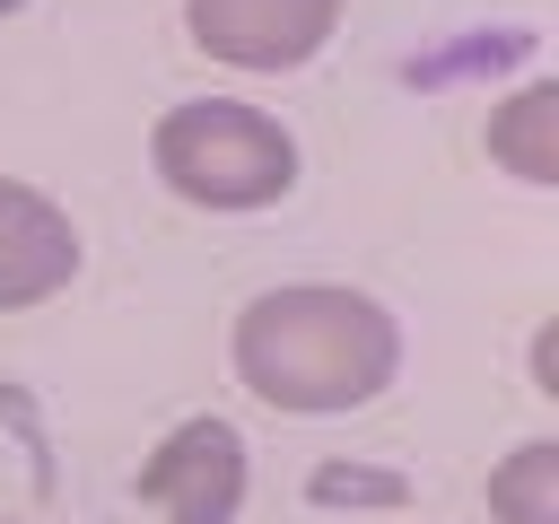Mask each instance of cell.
Instances as JSON below:
<instances>
[{"instance_id": "obj_1", "label": "cell", "mask_w": 559, "mask_h": 524, "mask_svg": "<svg viewBox=\"0 0 559 524\" xmlns=\"http://www.w3.org/2000/svg\"><path fill=\"white\" fill-rule=\"evenodd\" d=\"M236 384L288 419H349L402 376V323L349 279H280L227 332Z\"/></svg>"}, {"instance_id": "obj_2", "label": "cell", "mask_w": 559, "mask_h": 524, "mask_svg": "<svg viewBox=\"0 0 559 524\" xmlns=\"http://www.w3.org/2000/svg\"><path fill=\"white\" fill-rule=\"evenodd\" d=\"M148 166L183 210L210 218H245V210H280L297 192V131L245 96H183L148 122Z\"/></svg>"}, {"instance_id": "obj_3", "label": "cell", "mask_w": 559, "mask_h": 524, "mask_svg": "<svg viewBox=\"0 0 559 524\" xmlns=\"http://www.w3.org/2000/svg\"><path fill=\"white\" fill-rule=\"evenodd\" d=\"M245 480H253V463H245V428L218 419V410H201V419H183V428L157 437V454L140 463L131 498H140L157 524H236Z\"/></svg>"}, {"instance_id": "obj_4", "label": "cell", "mask_w": 559, "mask_h": 524, "mask_svg": "<svg viewBox=\"0 0 559 524\" xmlns=\"http://www.w3.org/2000/svg\"><path fill=\"white\" fill-rule=\"evenodd\" d=\"M341 9L349 0H183V35L218 70L280 79V70H306L341 35Z\"/></svg>"}, {"instance_id": "obj_5", "label": "cell", "mask_w": 559, "mask_h": 524, "mask_svg": "<svg viewBox=\"0 0 559 524\" xmlns=\"http://www.w3.org/2000/svg\"><path fill=\"white\" fill-rule=\"evenodd\" d=\"M87 245L70 227V210L26 183V175H0V314H26V306H52L70 279H79Z\"/></svg>"}, {"instance_id": "obj_6", "label": "cell", "mask_w": 559, "mask_h": 524, "mask_svg": "<svg viewBox=\"0 0 559 524\" xmlns=\"http://www.w3.org/2000/svg\"><path fill=\"white\" fill-rule=\"evenodd\" d=\"M480 148H489V166H498V175H515V183L550 192V183H559V79H524L515 96H498V105H489Z\"/></svg>"}, {"instance_id": "obj_7", "label": "cell", "mask_w": 559, "mask_h": 524, "mask_svg": "<svg viewBox=\"0 0 559 524\" xmlns=\"http://www.w3.org/2000/svg\"><path fill=\"white\" fill-rule=\"evenodd\" d=\"M489 524H559V437H524L489 463Z\"/></svg>"}, {"instance_id": "obj_8", "label": "cell", "mask_w": 559, "mask_h": 524, "mask_svg": "<svg viewBox=\"0 0 559 524\" xmlns=\"http://www.w3.org/2000/svg\"><path fill=\"white\" fill-rule=\"evenodd\" d=\"M306 498L332 507V515H402L411 507V480L393 463H358V454H323L306 472Z\"/></svg>"}, {"instance_id": "obj_9", "label": "cell", "mask_w": 559, "mask_h": 524, "mask_svg": "<svg viewBox=\"0 0 559 524\" xmlns=\"http://www.w3.org/2000/svg\"><path fill=\"white\" fill-rule=\"evenodd\" d=\"M533 393H559V323L533 332Z\"/></svg>"}, {"instance_id": "obj_10", "label": "cell", "mask_w": 559, "mask_h": 524, "mask_svg": "<svg viewBox=\"0 0 559 524\" xmlns=\"http://www.w3.org/2000/svg\"><path fill=\"white\" fill-rule=\"evenodd\" d=\"M17 9H26V0H0V17H17Z\"/></svg>"}, {"instance_id": "obj_11", "label": "cell", "mask_w": 559, "mask_h": 524, "mask_svg": "<svg viewBox=\"0 0 559 524\" xmlns=\"http://www.w3.org/2000/svg\"><path fill=\"white\" fill-rule=\"evenodd\" d=\"M0 524H26V515H0Z\"/></svg>"}]
</instances>
